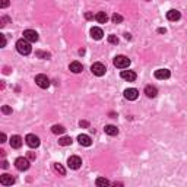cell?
<instances>
[{
  "mask_svg": "<svg viewBox=\"0 0 187 187\" xmlns=\"http://www.w3.org/2000/svg\"><path fill=\"white\" fill-rule=\"evenodd\" d=\"M16 50L18 53H21L22 56H28L32 51V48H31V44L28 40L22 38V40H18L16 41Z\"/></svg>",
  "mask_w": 187,
  "mask_h": 187,
  "instance_id": "cell-1",
  "label": "cell"
},
{
  "mask_svg": "<svg viewBox=\"0 0 187 187\" xmlns=\"http://www.w3.org/2000/svg\"><path fill=\"white\" fill-rule=\"evenodd\" d=\"M113 63H114L115 67L119 69H126L130 66V59L126 57V56H115L114 60H113Z\"/></svg>",
  "mask_w": 187,
  "mask_h": 187,
  "instance_id": "cell-2",
  "label": "cell"
},
{
  "mask_svg": "<svg viewBox=\"0 0 187 187\" xmlns=\"http://www.w3.org/2000/svg\"><path fill=\"white\" fill-rule=\"evenodd\" d=\"M15 167H16L19 171H26L28 168H29V159H28V158H24V157L16 158Z\"/></svg>",
  "mask_w": 187,
  "mask_h": 187,
  "instance_id": "cell-3",
  "label": "cell"
},
{
  "mask_svg": "<svg viewBox=\"0 0 187 187\" xmlns=\"http://www.w3.org/2000/svg\"><path fill=\"white\" fill-rule=\"evenodd\" d=\"M35 83H37L40 88L47 89V88L50 86V79H48L45 75H37V76H35Z\"/></svg>",
  "mask_w": 187,
  "mask_h": 187,
  "instance_id": "cell-4",
  "label": "cell"
},
{
  "mask_svg": "<svg viewBox=\"0 0 187 187\" xmlns=\"http://www.w3.org/2000/svg\"><path fill=\"white\" fill-rule=\"evenodd\" d=\"M67 165L70 170H79L82 165V159L79 157H76V155H73V157H70L67 159Z\"/></svg>",
  "mask_w": 187,
  "mask_h": 187,
  "instance_id": "cell-5",
  "label": "cell"
},
{
  "mask_svg": "<svg viewBox=\"0 0 187 187\" xmlns=\"http://www.w3.org/2000/svg\"><path fill=\"white\" fill-rule=\"evenodd\" d=\"M25 142H26V145H28L29 148H38L40 146V137L35 136V135H32V133L26 135Z\"/></svg>",
  "mask_w": 187,
  "mask_h": 187,
  "instance_id": "cell-6",
  "label": "cell"
},
{
  "mask_svg": "<svg viewBox=\"0 0 187 187\" xmlns=\"http://www.w3.org/2000/svg\"><path fill=\"white\" fill-rule=\"evenodd\" d=\"M105 66L102 63H94L91 66V72L95 75V76H102V75H105Z\"/></svg>",
  "mask_w": 187,
  "mask_h": 187,
  "instance_id": "cell-7",
  "label": "cell"
},
{
  "mask_svg": "<svg viewBox=\"0 0 187 187\" xmlns=\"http://www.w3.org/2000/svg\"><path fill=\"white\" fill-rule=\"evenodd\" d=\"M24 38L28 40L29 43H37L40 37H38V34H37L34 29H25V31H24Z\"/></svg>",
  "mask_w": 187,
  "mask_h": 187,
  "instance_id": "cell-8",
  "label": "cell"
},
{
  "mask_svg": "<svg viewBox=\"0 0 187 187\" xmlns=\"http://www.w3.org/2000/svg\"><path fill=\"white\" fill-rule=\"evenodd\" d=\"M137 97H139V91L136 88H129L124 91V98L129 101H135V99H137Z\"/></svg>",
  "mask_w": 187,
  "mask_h": 187,
  "instance_id": "cell-9",
  "label": "cell"
},
{
  "mask_svg": "<svg viewBox=\"0 0 187 187\" xmlns=\"http://www.w3.org/2000/svg\"><path fill=\"white\" fill-rule=\"evenodd\" d=\"M171 76V73L168 69H158V70H155V77L157 79H159V81H164V79H168V77Z\"/></svg>",
  "mask_w": 187,
  "mask_h": 187,
  "instance_id": "cell-10",
  "label": "cell"
},
{
  "mask_svg": "<svg viewBox=\"0 0 187 187\" xmlns=\"http://www.w3.org/2000/svg\"><path fill=\"white\" fill-rule=\"evenodd\" d=\"M180 18H181V13L179 12V10H175V9H171V10H168L167 12V19L171 22H175L179 21Z\"/></svg>",
  "mask_w": 187,
  "mask_h": 187,
  "instance_id": "cell-11",
  "label": "cell"
},
{
  "mask_svg": "<svg viewBox=\"0 0 187 187\" xmlns=\"http://www.w3.org/2000/svg\"><path fill=\"white\" fill-rule=\"evenodd\" d=\"M15 183V179H13L10 174H2L0 175V184L3 186H12Z\"/></svg>",
  "mask_w": 187,
  "mask_h": 187,
  "instance_id": "cell-12",
  "label": "cell"
},
{
  "mask_svg": "<svg viewBox=\"0 0 187 187\" xmlns=\"http://www.w3.org/2000/svg\"><path fill=\"white\" fill-rule=\"evenodd\" d=\"M121 77L127 82H133V81H136V73L133 72V70H123L121 72Z\"/></svg>",
  "mask_w": 187,
  "mask_h": 187,
  "instance_id": "cell-13",
  "label": "cell"
},
{
  "mask_svg": "<svg viewBox=\"0 0 187 187\" xmlns=\"http://www.w3.org/2000/svg\"><path fill=\"white\" fill-rule=\"evenodd\" d=\"M10 146L15 149H19L22 146V137L18 136V135H13V136L10 137Z\"/></svg>",
  "mask_w": 187,
  "mask_h": 187,
  "instance_id": "cell-14",
  "label": "cell"
},
{
  "mask_svg": "<svg viewBox=\"0 0 187 187\" xmlns=\"http://www.w3.org/2000/svg\"><path fill=\"white\" fill-rule=\"evenodd\" d=\"M77 142L82 145V146H91L92 145V140L88 135H79L77 136Z\"/></svg>",
  "mask_w": 187,
  "mask_h": 187,
  "instance_id": "cell-15",
  "label": "cell"
},
{
  "mask_svg": "<svg viewBox=\"0 0 187 187\" xmlns=\"http://www.w3.org/2000/svg\"><path fill=\"white\" fill-rule=\"evenodd\" d=\"M69 70L73 73H81L83 70V66H82L79 61H72V63L69 64Z\"/></svg>",
  "mask_w": 187,
  "mask_h": 187,
  "instance_id": "cell-16",
  "label": "cell"
},
{
  "mask_svg": "<svg viewBox=\"0 0 187 187\" xmlns=\"http://www.w3.org/2000/svg\"><path fill=\"white\" fill-rule=\"evenodd\" d=\"M102 35H104V32H102L101 28H98V26L91 28V37H92L94 40H101Z\"/></svg>",
  "mask_w": 187,
  "mask_h": 187,
  "instance_id": "cell-17",
  "label": "cell"
},
{
  "mask_svg": "<svg viewBox=\"0 0 187 187\" xmlns=\"http://www.w3.org/2000/svg\"><path fill=\"white\" fill-rule=\"evenodd\" d=\"M145 94H146V97L148 98H155L158 95V89L152 85H148L145 88Z\"/></svg>",
  "mask_w": 187,
  "mask_h": 187,
  "instance_id": "cell-18",
  "label": "cell"
},
{
  "mask_svg": "<svg viewBox=\"0 0 187 187\" xmlns=\"http://www.w3.org/2000/svg\"><path fill=\"white\" fill-rule=\"evenodd\" d=\"M104 130H105V133H107V135H110V136H115V135H119V129L115 127V126H113V124L105 126Z\"/></svg>",
  "mask_w": 187,
  "mask_h": 187,
  "instance_id": "cell-19",
  "label": "cell"
},
{
  "mask_svg": "<svg viewBox=\"0 0 187 187\" xmlns=\"http://www.w3.org/2000/svg\"><path fill=\"white\" fill-rule=\"evenodd\" d=\"M53 170H54L57 174H60V175H66V170H64V167L61 165V164H59V162H54V164H53Z\"/></svg>",
  "mask_w": 187,
  "mask_h": 187,
  "instance_id": "cell-20",
  "label": "cell"
},
{
  "mask_svg": "<svg viewBox=\"0 0 187 187\" xmlns=\"http://www.w3.org/2000/svg\"><path fill=\"white\" fill-rule=\"evenodd\" d=\"M95 19H97L99 24H107V21H108V16H107L105 12H98L97 15H95Z\"/></svg>",
  "mask_w": 187,
  "mask_h": 187,
  "instance_id": "cell-21",
  "label": "cell"
},
{
  "mask_svg": "<svg viewBox=\"0 0 187 187\" xmlns=\"http://www.w3.org/2000/svg\"><path fill=\"white\" fill-rule=\"evenodd\" d=\"M95 184H97L98 187H107V186H110V181L107 179H104V177H98L97 180H95Z\"/></svg>",
  "mask_w": 187,
  "mask_h": 187,
  "instance_id": "cell-22",
  "label": "cell"
},
{
  "mask_svg": "<svg viewBox=\"0 0 187 187\" xmlns=\"http://www.w3.org/2000/svg\"><path fill=\"white\" fill-rule=\"evenodd\" d=\"M64 130H66V129H64L61 124H54V126L51 127V132L54 133V135H61V133H64Z\"/></svg>",
  "mask_w": 187,
  "mask_h": 187,
  "instance_id": "cell-23",
  "label": "cell"
},
{
  "mask_svg": "<svg viewBox=\"0 0 187 187\" xmlns=\"http://www.w3.org/2000/svg\"><path fill=\"white\" fill-rule=\"evenodd\" d=\"M59 145H61V146H69V145H72V137L69 136H63L59 139Z\"/></svg>",
  "mask_w": 187,
  "mask_h": 187,
  "instance_id": "cell-24",
  "label": "cell"
},
{
  "mask_svg": "<svg viewBox=\"0 0 187 187\" xmlns=\"http://www.w3.org/2000/svg\"><path fill=\"white\" fill-rule=\"evenodd\" d=\"M35 56H37V57H40V59H47V60L51 57L50 53H47V51H41V50L35 51Z\"/></svg>",
  "mask_w": 187,
  "mask_h": 187,
  "instance_id": "cell-25",
  "label": "cell"
},
{
  "mask_svg": "<svg viewBox=\"0 0 187 187\" xmlns=\"http://www.w3.org/2000/svg\"><path fill=\"white\" fill-rule=\"evenodd\" d=\"M111 21L114 22V24H121V22H123V16L119 15V13H114V15L111 16Z\"/></svg>",
  "mask_w": 187,
  "mask_h": 187,
  "instance_id": "cell-26",
  "label": "cell"
},
{
  "mask_svg": "<svg viewBox=\"0 0 187 187\" xmlns=\"http://www.w3.org/2000/svg\"><path fill=\"white\" fill-rule=\"evenodd\" d=\"M10 21H12V19H10L9 16H2V18H0V26L3 28V26H6Z\"/></svg>",
  "mask_w": 187,
  "mask_h": 187,
  "instance_id": "cell-27",
  "label": "cell"
},
{
  "mask_svg": "<svg viewBox=\"0 0 187 187\" xmlns=\"http://www.w3.org/2000/svg\"><path fill=\"white\" fill-rule=\"evenodd\" d=\"M108 43H110V44H119V38H117V35H108Z\"/></svg>",
  "mask_w": 187,
  "mask_h": 187,
  "instance_id": "cell-28",
  "label": "cell"
},
{
  "mask_svg": "<svg viewBox=\"0 0 187 187\" xmlns=\"http://www.w3.org/2000/svg\"><path fill=\"white\" fill-rule=\"evenodd\" d=\"M2 113H3V114H12V108L9 105H3L2 107Z\"/></svg>",
  "mask_w": 187,
  "mask_h": 187,
  "instance_id": "cell-29",
  "label": "cell"
},
{
  "mask_svg": "<svg viewBox=\"0 0 187 187\" xmlns=\"http://www.w3.org/2000/svg\"><path fill=\"white\" fill-rule=\"evenodd\" d=\"M94 18H95V16H94L92 12H86L85 13V19H88V21H91V19H94Z\"/></svg>",
  "mask_w": 187,
  "mask_h": 187,
  "instance_id": "cell-30",
  "label": "cell"
},
{
  "mask_svg": "<svg viewBox=\"0 0 187 187\" xmlns=\"http://www.w3.org/2000/svg\"><path fill=\"white\" fill-rule=\"evenodd\" d=\"M79 126H81V127H89V123H88V121H85V120H83V121H79Z\"/></svg>",
  "mask_w": 187,
  "mask_h": 187,
  "instance_id": "cell-31",
  "label": "cell"
},
{
  "mask_svg": "<svg viewBox=\"0 0 187 187\" xmlns=\"http://www.w3.org/2000/svg\"><path fill=\"white\" fill-rule=\"evenodd\" d=\"M0 6H2V8H8L9 6V0H2V3H0Z\"/></svg>",
  "mask_w": 187,
  "mask_h": 187,
  "instance_id": "cell-32",
  "label": "cell"
},
{
  "mask_svg": "<svg viewBox=\"0 0 187 187\" xmlns=\"http://www.w3.org/2000/svg\"><path fill=\"white\" fill-rule=\"evenodd\" d=\"M0 37H2V47H4L6 45V37L3 34H0Z\"/></svg>",
  "mask_w": 187,
  "mask_h": 187,
  "instance_id": "cell-33",
  "label": "cell"
},
{
  "mask_svg": "<svg viewBox=\"0 0 187 187\" xmlns=\"http://www.w3.org/2000/svg\"><path fill=\"white\" fill-rule=\"evenodd\" d=\"M28 159H35V153L34 152H28Z\"/></svg>",
  "mask_w": 187,
  "mask_h": 187,
  "instance_id": "cell-34",
  "label": "cell"
},
{
  "mask_svg": "<svg viewBox=\"0 0 187 187\" xmlns=\"http://www.w3.org/2000/svg\"><path fill=\"white\" fill-rule=\"evenodd\" d=\"M8 167H9L8 161H3V162H2V168H8Z\"/></svg>",
  "mask_w": 187,
  "mask_h": 187,
  "instance_id": "cell-35",
  "label": "cell"
},
{
  "mask_svg": "<svg viewBox=\"0 0 187 187\" xmlns=\"http://www.w3.org/2000/svg\"><path fill=\"white\" fill-rule=\"evenodd\" d=\"M124 38H126V40H132V35L129 34V32H126V34H124Z\"/></svg>",
  "mask_w": 187,
  "mask_h": 187,
  "instance_id": "cell-36",
  "label": "cell"
},
{
  "mask_svg": "<svg viewBox=\"0 0 187 187\" xmlns=\"http://www.w3.org/2000/svg\"><path fill=\"white\" fill-rule=\"evenodd\" d=\"M165 28H159V29H158V32H159V34H165Z\"/></svg>",
  "mask_w": 187,
  "mask_h": 187,
  "instance_id": "cell-37",
  "label": "cell"
},
{
  "mask_svg": "<svg viewBox=\"0 0 187 187\" xmlns=\"http://www.w3.org/2000/svg\"><path fill=\"white\" fill-rule=\"evenodd\" d=\"M0 142H6V135L4 133H2V140Z\"/></svg>",
  "mask_w": 187,
  "mask_h": 187,
  "instance_id": "cell-38",
  "label": "cell"
},
{
  "mask_svg": "<svg viewBox=\"0 0 187 187\" xmlns=\"http://www.w3.org/2000/svg\"><path fill=\"white\" fill-rule=\"evenodd\" d=\"M146 2H151V0H146Z\"/></svg>",
  "mask_w": 187,
  "mask_h": 187,
  "instance_id": "cell-39",
  "label": "cell"
}]
</instances>
